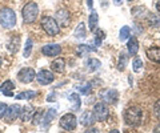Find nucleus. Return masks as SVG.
<instances>
[{
	"label": "nucleus",
	"instance_id": "nucleus-1",
	"mask_svg": "<svg viewBox=\"0 0 160 133\" xmlns=\"http://www.w3.org/2000/svg\"><path fill=\"white\" fill-rule=\"evenodd\" d=\"M142 117H143L142 109L136 105L129 107L126 111V113H124V121L131 126H138L142 122Z\"/></svg>",
	"mask_w": 160,
	"mask_h": 133
},
{
	"label": "nucleus",
	"instance_id": "nucleus-2",
	"mask_svg": "<svg viewBox=\"0 0 160 133\" xmlns=\"http://www.w3.org/2000/svg\"><path fill=\"white\" fill-rule=\"evenodd\" d=\"M0 24L4 28H13L16 24V13L11 8H3L0 11Z\"/></svg>",
	"mask_w": 160,
	"mask_h": 133
},
{
	"label": "nucleus",
	"instance_id": "nucleus-3",
	"mask_svg": "<svg viewBox=\"0 0 160 133\" xmlns=\"http://www.w3.org/2000/svg\"><path fill=\"white\" fill-rule=\"evenodd\" d=\"M23 15V19L26 23H33L35 20L38 19V15H39V7L35 2H29L28 4H26L22 11Z\"/></svg>",
	"mask_w": 160,
	"mask_h": 133
},
{
	"label": "nucleus",
	"instance_id": "nucleus-4",
	"mask_svg": "<svg viewBox=\"0 0 160 133\" xmlns=\"http://www.w3.org/2000/svg\"><path fill=\"white\" fill-rule=\"evenodd\" d=\"M42 28L46 31V33H48L49 36H55L59 33V24L51 16H44L42 19Z\"/></svg>",
	"mask_w": 160,
	"mask_h": 133
},
{
	"label": "nucleus",
	"instance_id": "nucleus-5",
	"mask_svg": "<svg viewBox=\"0 0 160 133\" xmlns=\"http://www.w3.org/2000/svg\"><path fill=\"white\" fill-rule=\"evenodd\" d=\"M93 117L95 120L98 121H104L109 116V111H108V107L106 105V102H96L93 105Z\"/></svg>",
	"mask_w": 160,
	"mask_h": 133
},
{
	"label": "nucleus",
	"instance_id": "nucleus-6",
	"mask_svg": "<svg viewBox=\"0 0 160 133\" xmlns=\"http://www.w3.org/2000/svg\"><path fill=\"white\" fill-rule=\"evenodd\" d=\"M60 126L66 131H73L78 125V120H76V116L73 113H66L62 119L59 121Z\"/></svg>",
	"mask_w": 160,
	"mask_h": 133
},
{
	"label": "nucleus",
	"instance_id": "nucleus-7",
	"mask_svg": "<svg viewBox=\"0 0 160 133\" xmlns=\"http://www.w3.org/2000/svg\"><path fill=\"white\" fill-rule=\"evenodd\" d=\"M118 96H119L118 91L112 89V88L100 91V98L103 100V102H107V104H115L118 101Z\"/></svg>",
	"mask_w": 160,
	"mask_h": 133
},
{
	"label": "nucleus",
	"instance_id": "nucleus-8",
	"mask_svg": "<svg viewBox=\"0 0 160 133\" xmlns=\"http://www.w3.org/2000/svg\"><path fill=\"white\" fill-rule=\"evenodd\" d=\"M18 78L23 84H28V83H31L36 78V72H35L32 68H23V69L19 71Z\"/></svg>",
	"mask_w": 160,
	"mask_h": 133
},
{
	"label": "nucleus",
	"instance_id": "nucleus-9",
	"mask_svg": "<svg viewBox=\"0 0 160 133\" xmlns=\"http://www.w3.org/2000/svg\"><path fill=\"white\" fill-rule=\"evenodd\" d=\"M36 78H38V83L40 85H48L55 80V76L52 75V72H49L48 69H42L36 75Z\"/></svg>",
	"mask_w": 160,
	"mask_h": 133
},
{
	"label": "nucleus",
	"instance_id": "nucleus-10",
	"mask_svg": "<svg viewBox=\"0 0 160 133\" xmlns=\"http://www.w3.org/2000/svg\"><path fill=\"white\" fill-rule=\"evenodd\" d=\"M62 52V47L59 45V44H47V45H44L42 48V53L46 56H58L59 53Z\"/></svg>",
	"mask_w": 160,
	"mask_h": 133
},
{
	"label": "nucleus",
	"instance_id": "nucleus-11",
	"mask_svg": "<svg viewBox=\"0 0 160 133\" xmlns=\"http://www.w3.org/2000/svg\"><path fill=\"white\" fill-rule=\"evenodd\" d=\"M20 112H22V105L19 104H13L11 107H8L7 113H6V117L8 121H13L16 120L18 117H20Z\"/></svg>",
	"mask_w": 160,
	"mask_h": 133
},
{
	"label": "nucleus",
	"instance_id": "nucleus-12",
	"mask_svg": "<svg viewBox=\"0 0 160 133\" xmlns=\"http://www.w3.org/2000/svg\"><path fill=\"white\" fill-rule=\"evenodd\" d=\"M55 17H56L55 20L58 21L59 26H62V27H68L69 26V12L66 11V9H60V11H58Z\"/></svg>",
	"mask_w": 160,
	"mask_h": 133
},
{
	"label": "nucleus",
	"instance_id": "nucleus-13",
	"mask_svg": "<svg viewBox=\"0 0 160 133\" xmlns=\"http://www.w3.org/2000/svg\"><path fill=\"white\" fill-rule=\"evenodd\" d=\"M13 89H15V85L11 80H7L4 81L2 85H0V92L3 93V95H6L8 97H12L13 96Z\"/></svg>",
	"mask_w": 160,
	"mask_h": 133
},
{
	"label": "nucleus",
	"instance_id": "nucleus-14",
	"mask_svg": "<svg viewBox=\"0 0 160 133\" xmlns=\"http://www.w3.org/2000/svg\"><path fill=\"white\" fill-rule=\"evenodd\" d=\"M127 48H128V52L131 53V55H136V53L139 52V41L138 39L135 36H131L128 39V44H127Z\"/></svg>",
	"mask_w": 160,
	"mask_h": 133
},
{
	"label": "nucleus",
	"instance_id": "nucleus-15",
	"mask_svg": "<svg viewBox=\"0 0 160 133\" xmlns=\"http://www.w3.org/2000/svg\"><path fill=\"white\" fill-rule=\"evenodd\" d=\"M55 116H56V111L55 109L51 108V109L47 111V113L43 116V121H42V126L44 128V129H47V126L51 124V121L55 119Z\"/></svg>",
	"mask_w": 160,
	"mask_h": 133
},
{
	"label": "nucleus",
	"instance_id": "nucleus-16",
	"mask_svg": "<svg viewBox=\"0 0 160 133\" xmlns=\"http://www.w3.org/2000/svg\"><path fill=\"white\" fill-rule=\"evenodd\" d=\"M95 121V117H93V113L91 112H84L82 117H80V124L82 125H86V126H91Z\"/></svg>",
	"mask_w": 160,
	"mask_h": 133
},
{
	"label": "nucleus",
	"instance_id": "nucleus-17",
	"mask_svg": "<svg viewBox=\"0 0 160 133\" xmlns=\"http://www.w3.org/2000/svg\"><path fill=\"white\" fill-rule=\"evenodd\" d=\"M51 68H52L53 72L62 73V72H64V69H66V61H64L63 59H56V60L52 61Z\"/></svg>",
	"mask_w": 160,
	"mask_h": 133
},
{
	"label": "nucleus",
	"instance_id": "nucleus-18",
	"mask_svg": "<svg viewBox=\"0 0 160 133\" xmlns=\"http://www.w3.org/2000/svg\"><path fill=\"white\" fill-rule=\"evenodd\" d=\"M147 56H148V59L151 61L160 64V48H151L147 52Z\"/></svg>",
	"mask_w": 160,
	"mask_h": 133
},
{
	"label": "nucleus",
	"instance_id": "nucleus-19",
	"mask_svg": "<svg viewBox=\"0 0 160 133\" xmlns=\"http://www.w3.org/2000/svg\"><path fill=\"white\" fill-rule=\"evenodd\" d=\"M32 107H22V112H20V117H22V120L23 121H28V120H31V117H32Z\"/></svg>",
	"mask_w": 160,
	"mask_h": 133
},
{
	"label": "nucleus",
	"instance_id": "nucleus-20",
	"mask_svg": "<svg viewBox=\"0 0 160 133\" xmlns=\"http://www.w3.org/2000/svg\"><path fill=\"white\" fill-rule=\"evenodd\" d=\"M98 23H99V16H98L96 11H93V9H92L91 15H89V19H88L89 29H91V31H95V29L98 28Z\"/></svg>",
	"mask_w": 160,
	"mask_h": 133
},
{
	"label": "nucleus",
	"instance_id": "nucleus-21",
	"mask_svg": "<svg viewBox=\"0 0 160 133\" xmlns=\"http://www.w3.org/2000/svg\"><path fill=\"white\" fill-rule=\"evenodd\" d=\"M91 51H96V47H92V45H87V44H82V45H79L78 49H76V53L79 56H84L89 53Z\"/></svg>",
	"mask_w": 160,
	"mask_h": 133
},
{
	"label": "nucleus",
	"instance_id": "nucleus-22",
	"mask_svg": "<svg viewBox=\"0 0 160 133\" xmlns=\"http://www.w3.org/2000/svg\"><path fill=\"white\" fill-rule=\"evenodd\" d=\"M127 63H128V55L126 52H120L119 55V61H118V68L119 71H124L127 67Z\"/></svg>",
	"mask_w": 160,
	"mask_h": 133
},
{
	"label": "nucleus",
	"instance_id": "nucleus-23",
	"mask_svg": "<svg viewBox=\"0 0 160 133\" xmlns=\"http://www.w3.org/2000/svg\"><path fill=\"white\" fill-rule=\"evenodd\" d=\"M68 98H69V101L72 102V111H75V112L79 111L80 104H82V101H80V96L78 95V93H72Z\"/></svg>",
	"mask_w": 160,
	"mask_h": 133
},
{
	"label": "nucleus",
	"instance_id": "nucleus-24",
	"mask_svg": "<svg viewBox=\"0 0 160 133\" xmlns=\"http://www.w3.org/2000/svg\"><path fill=\"white\" fill-rule=\"evenodd\" d=\"M38 93L35 91H26V92H20L19 95H16L15 97H16L18 100H31V98H33Z\"/></svg>",
	"mask_w": 160,
	"mask_h": 133
},
{
	"label": "nucleus",
	"instance_id": "nucleus-25",
	"mask_svg": "<svg viewBox=\"0 0 160 133\" xmlns=\"http://www.w3.org/2000/svg\"><path fill=\"white\" fill-rule=\"evenodd\" d=\"M100 65H102V63H100L98 59H88L87 60V68H88V71H91V72L98 71Z\"/></svg>",
	"mask_w": 160,
	"mask_h": 133
},
{
	"label": "nucleus",
	"instance_id": "nucleus-26",
	"mask_svg": "<svg viewBox=\"0 0 160 133\" xmlns=\"http://www.w3.org/2000/svg\"><path fill=\"white\" fill-rule=\"evenodd\" d=\"M73 36L76 39H84L86 37V26H84L83 23H80L76 27V29H75V32H73Z\"/></svg>",
	"mask_w": 160,
	"mask_h": 133
},
{
	"label": "nucleus",
	"instance_id": "nucleus-27",
	"mask_svg": "<svg viewBox=\"0 0 160 133\" xmlns=\"http://www.w3.org/2000/svg\"><path fill=\"white\" fill-rule=\"evenodd\" d=\"M129 37V27L128 26H124L122 29H120V33H119V39L122 41L127 40V39Z\"/></svg>",
	"mask_w": 160,
	"mask_h": 133
},
{
	"label": "nucleus",
	"instance_id": "nucleus-28",
	"mask_svg": "<svg viewBox=\"0 0 160 133\" xmlns=\"http://www.w3.org/2000/svg\"><path fill=\"white\" fill-rule=\"evenodd\" d=\"M104 36H106V35H104V32L102 31V29H98V31L95 32V45L99 47L100 44H102Z\"/></svg>",
	"mask_w": 160,
	"mask_h": 133
},
{
	"label": "nucleus",
	"instance_id": "nucleus-29",
	"mask_svg": "<svg viewBox=\"0 0 160 133\" xmlns=\"http://www.w3.org/2000/svg\"><path fill=\"white\" fill-rule=\"evenodd\" d=\"M19 40H20L19 37H12L11 39V44H8V48H9V51H11V52H18V49H19Z\"/></svg>",
	"mask_w": 160,
	"mask_h": 133
},
{
	"label": "nucleus",
	"instance_id": "nucleus-30",
	"mask_svg": "<svg viewBox=\"0 0 160 133\" xmlns=\"http://www.w3.org/2000/svg\"><path fill=\"white\" fill-rule=\"evenodd\" d=\"M132 69H133V72H140L143 69V63H142V60H140L139 57H136L133 60V63H132Z\"/></svg>",
	"mask_w": 160,
	"mask_h": 133
},
{
	"label": "nucleus",
	"instance_id": "nucleus-31",
	"mask_svg": "<svg viewBox=\"0 0 160 133\" xmlns=\"http://www.w3.org/2000/svg\"><path fill=\"white\" fill-rule=\"evenodd\" d=\"M31 52H32V40L31 39H27L26 47H24V57H29Z\"/></svg>",
	"mask_w": 160,
	"mask_h": 133
},
{
	"label": "nucleus",
	"instance_id": "nucleus-32",
	"mask_svg": "<svg viewBox=\"0 0 160 133\" xmlns=\"http://www.w3.org/2000/svg\"><path fill=\"white\" fill-rule=\"evenodd\" d=\"M43 111H38L36 113L33 115V120H32V122H33V125H38V124H42V121H43Z\"/></svg>",
	"mask_w": 160,
	"mask_h": 133
},
{
	"label": "nucleus",
	"instance_id": "nucleus-33",
	"mask_svg": "<svg viewBox=\"0 0 160 133\" xmlns=\"http://www.w3.org/2000/svg\"><path fill=\"white\" fill-rule=\"evenodd\" d=\"M148 20H149V24H151V26H155V27L160 24V17L159 16H155V15H149Z\"/></svg>",
	"mask_w": 160,
	"mask_h": 133
},
{
	"label": "nucleus",
	"instance_id": "nucleus-34",
	"mask_svg": "<svg viewBox=\"0 0 160 133\" xmlns=\"http://www.w3.org/2000/svg\"><path fill=\"white\" fill-rule=\"evenodd\" d=\"M7 109H8V105H7V104H4V102H0V119L6 117Z\"/></svg>",
	"mask_w": 160,
	"mask_h": 133
},
{
	"label": "nucleus",
	"instance_id": "nucleus-35",
	"mask_svg": "<svg viewBox=\"0 0 160 133\" xmlns=\"http://www.w3.org/2000/svg\"><path fill=\"white\" fill-rule=\"evenodd\" d=\"M153 113H155V116H156L158 119L160 120V100H158L156 102H155V107H153Z\"/></svg>",
	"mask_w": 160,
	"mask_h": 133
},
{
	"label": "nucleus",
	"instance_id": "nucleus-36",
	"mask_svg": "<svg viewBox=\"0 0 160 133\" xmlns=\"http://www.w3.org/2000/svg\"><path fill=\"white\" fill-rule=\"evenodd\" d=\"M78 89L80 91V93H83V95H87V93L89 92V89H91V84H86L84 87H79Z\"/></svg>",
	"mask_w": 160,
	"mask_h": 133
},
{
	"label": "nucleus",
	"instance_id": "nucleus-37",
	"mask_svg": "<svg viewBox=\"0 0 160 133\" xmlns=\"http://www.w3.org/2000/svg\"><path fill=\"white\" fill-rule=\"evenodd\" d=\"M86 133H100V132H99L98 128H93L92 126V128H88V129L86 131Z\"/></svg>",
	"mask_w": 160,
	"mask_h": 133
},
{
	"label": "nucleus",
	"instance_id": "nucleus-38",
	"mask_svg": "<svg viewBox=\"0 0 160 133\" xmlns=\"http://www.w3.org/2000/svg\"><path fill=\"white\" fill-rule=\"evenodd\" d=\"M87 4H88V7H89V8H92V6H93V0H87Z\"/></svg>",
	"mask_w": 160,
	"mask_h": 133
},
{
	"label": "nucleus",
	"instance_id": "nucleus-39",
	"mask_svg": "<svg viewBox=\"0 0 160 133\" xmlns=\"http://www.w3.org/2000/svg\"><path fill=\"white\" fill-rule=\"evenodd\" d=\"M153 133H160V124L155 128V131H153Z\"/></svg>",
	"mask_w": 160,
	"mask_h": 133
},
{
	"label": "nucleus",
	"instance_id": "nucleus-40",
	"mask_svg": "<svg viewBox=\"0 0 160 133\" xmlns=\"http://www.w3.org/2000/svg\"><path fill=\"white\" fill-rule=\"evenodd\" d=\"M156 9H158V11L160 12V0H159V2L156 3Z\"/></svg>",
	"mask_w": 160,
	"mask_h": 133
},
{
	"label": "nucleus",
	"instance_id": "nucleus-41",
	"mask_svg": "<svg viewBox=\"0 0 160 133\" xmlns=\"http://www.w3.org/2000/svg\"><path fill=\"white\" fill-rule=\"evenodd\" d=\"M109 133H120V132H119L118 129H112V131H111V132H109Z\"/></svg>",
	"mask_w": 160,
	"mask_h": 133
},
{
	"label": "nucleus",
	"instance_id": "nucleus-42",
	"mask_svg": "<svg viewBox=\"0 0 160 133\" xmlns=\"http://www.w3.org/2000/svg\"><path fill=\"white\" fill-rule=\"evenodd\" d=\"M115 4H116V6H119V4H120V0H115V2H113Z\"/></svg>",
	"mask_w": 160,
	"mask_h": 133
},
{
	"label": "nucleus",
	"instance_id": "nucleus-43",
	"mask_svg": "<svg viewBox=\"0 0 160 133\" xmlns=\"http://www.w3.org/2000/svg\"><path fill=\"white\" fill-rule=\"evenodd\" d=\"M0 67H2V57H0Z\"/></svg>",
	"mask_w": 160,
	"mask_h": 133
},
{
	"label": "nucleus",
	"instance_id": "nucleus-44",
	"mask_svg": "<svg viewBox=\"0 0 160 133\" xmlns=\"http://www.w3.org/2000/svg\"><path fill=\"white\" fill-rule=\"evenodd\" d=\"M127 2H132V0H127Z\"/></svg>",
	"mask_w": 160,
	"mask_h": 133
},
{
	"label": "nucleus",
	"instance_id": "nucleus-45",
	"mask_svg": "<svg viewBox=\"0 0 160 133\" xmlns=\"http://www.w3.org/2000/svg\"><path fill=\"white\" fill-rule=\"evenodd\" d=\"M0 133H2V131H0Z\"/></svg>",
	"mask_w": 160,
	"mask_h": 133
}]
</instances>
